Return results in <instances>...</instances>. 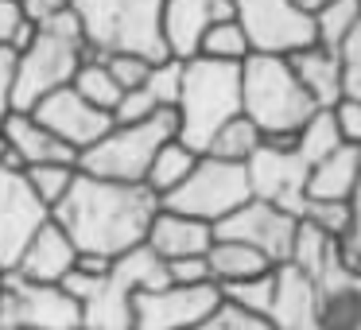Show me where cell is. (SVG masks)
Instances as JSON below:
<instances>
[{
    "label": "cell",
    "mask_w": 361,
    "mask_h": 330,
    "mask_svg": "<svg viewBox=\"0 0 361 330\" xmlns=\"http://www.w3.org/2000/svg\"><path fill=\"white\" fill-rule=\"evenodd\" d=\"M159 206L164 202L144 183H109L78 171L71 195L51 210V218L66 229L78 252L117 260L144 245Z\"/></svg>",
    "instance_id": "obj_1"
},
{
    "label": "cell",
    "mask_w": 361,
    "mask_h": 330,
    "mask_svg": "<svg viewBox=\"0 0 361 330\" xmlns=\"http://www.w3.org/2000/svg\"><path fill=\"white\" fill-rule=\"evenodd\" d=\"M167 264L148 249L125 252L113 260L105 276H86V272H66L63 291L82 307V330H128L133 326V295L148 288H164Z\"/></svg>",
    "instance_id": "obj_2"
},
{
    "label": "cell",
    "mask_w": 361,
    "mask_h": 330,
    "mask_svg": "<svg viewBox=\"0 0 361 330\" xmlns=\"http://www.w3.org/2000/svg\"><path fill=\"white\" fill-rule=\"evenodd\" d=\"M90 59L82 24L74 16V4L47 28H35V39L16 55V78H12V109L32 113L47 94L71 86L78 66Z\"/></svg>",
    "instance_id": "obj_3"
},
{
    "label": "cell",
    "mask_w": 361,
    "mask_h": 330,
    "mask_svg": "<svg viewBox=\"0 0 361 330\" xmlns=\"http://www.w3.org/2000/svg\"><path fill=\"white\" fill-rule=\"evenodd\" d=\"M319 109L303 90L291 59L249 55L241 63V113L264 136H295Z\"/></svg>",
    "instance_id": "obj_4"
},
{
    "label": "cell",
    "mask_w": 361,
    "mask_h": 330,
    "mask_svg": "<svg viewBox=\"0 0 361 330\" xmlns=\"http://www.w3.org/2000/svg\"><path fill=\"white\" fill-rule=\"evenodd\" d=\"M71 4L90 55H144L152 63L167 59L159 35L164 0H71Z\"/></svg>",
    "instance_id": "obj_5"
},
{
    "label": "cell",
    "mask_w": 361,
    "mask_h": 330,
    "mask_svg": "<svg viewBox=\"0 0 361 330\" xmlns=\"http://www.w3.org/2000/svg\"><path fill=\"white\" fill-rule=\"evenodd\" d=\"M179 140L202 156L226 121L241 113V66L214 63V59H190L183 63V86H179Z\"/></svg>",
    "instance_id": "obj_6"
},
{
    "label": "cell",
    "mask_w": 361,
    "mask_h": 330,
    "mask_svg": "<svg viewBox=\"0 0 361 330\" xmlns=\"http://www.w3.org/2000/svg\"><path fill=\"white\" fill-rule=\"evenodd\" d=\"M175 136H179L175 109H159L156 117L140 121V125H113L102 140L90 144L78 156V171L109 183H144L152 156Z\"/></svg>",
    "instance_id": "obj_7"
},
{
    "label": "cell",
    "mask_w": 361,
    "mask_h": 330,
    "mask_svg": "<svg viewBox=\"0 0 361 330\" xmlns=\"http://www.w3.org/2000/svg\"><path fill=\"white\" fill-rule=\"evenodd\" d=\"M249 198H252V187H249L245 164H226V159H214V156H198L187 183L179 190H171L164 198V206L218 226L233 210H241Z\"/></svg>",
    "instance_id": "obj_8"
},
{
    "label": "cell",
    "mask_w": 361,
    "mask_h": 330,
    "mask_svg": "<svg viewBox=\"0 0 361 330\" xmlns=\"http://www.w3.org/2000/svg\"><path fill=\"white\" fill-rule=\"evenodd\" d=\"M0 330H82V307L63 291V283H32L4 272Z\"/></svg>",
    "instance_id": "obj_9"
},
{
    "label": "cell",
    "mask_w": 361,
    "mask_h": 330,
    "mask_svg": "<svg viewBox=\"0 0 361 330\" xmlns=\"http://www.w3.org/2000/svg\"><path fill=\"white\" fill-rule=\"evenodd\" d=\"M295 136H264L260 152L245 164V171H249L252 198L272 202L299 218L307 202V164L295 152Z\"/></svg>",
    "instance_id": "obj_10"
},
{
    "label": "cell",
    "mask_w": 361,
    "mask_h": 330,
    "mask_svg": "<svg viewBox=\"0 0 361 330\" xmlns=\"http://www.w3.org/2000/svg\"><path fill=\"white\" fill-rule=\"evenodd\" d=\"M221 307L218 283H164L133 295V326L128 330H195Z\"/></svg>",
    "instance_id": "obj_11"
},
{
    "label": "cell",
    "mask_w": 361,
    "mask_h": 330,
    "mask_svg": "<svg viewBox=\"0 0 361 330\" xmlns=\"http://www.w3.org/2000/svg\"><path fill=\"white\" fill-rule=\"evenodd\" d=\"M237 24L245 28L252 43V55H283L291 59L295 51L314 43V20L299 12L291 0H233Z\"/></svg>",
    "instance_id": "obj_12"
},
{
    "label": "cell",
    "mask_w": 361,
    "mask_h": 330,
    "mask_svg": "<svg viewBox=\"0 0 361 330\" xmlns=\"http://www.w3.org/2000/svg\"><path fill=\"white\" fill-rule=\"evenodd\" d=\"M218 237H229V241H245L252 249H260L276 268L291 260V245H295L299 233V218L272 202H260V198H249L241 210H233L226 221L214 226Z\"/></svg>",
    "instance_id": "obj_13"
},
{
    "label": "cell",
    "mask_w": 361,
    "mask_h": 330,
    "mask_svg": "<svg viewBox=\"0 0 361 330\" xmlns=\"http://www.w3.org/2000/svg\"><path fill=\"white\" fill-rule=\"evenodd\" d=\"M51 218V210L35 198L24 171L0 167V272H12L24 252V245L35 237V229Z\"/></svg>",
    "instance_id": "obj_14"
},
{
    "label": "cell",
    "mask_w": 361,
    "mask_h": 330,
    "mask_svg": "<svg viewBox=\"0 0 361 330\" xmlns=\"http://www.w3.org/2000/svg\"><path fill=\"white\" fill-rule=\"evenodd\" d=\"M32 117L39 121V125H47L51 133H55L66 148L78 152V156L113 128V113L90 105L74 86H63V90H55V94H47L32 109Z\"/></svg>",
    "instance_id": "obj_15"
},
{
    "label": "cell",
    "mask_w": 361,
    "mask_h": 330,
    "mask_svg": "<svg viewBox=\"0 0 361 330\" xmlns=\"http://www.w3.org/2000/svg\"><path fill=\"white\" fill-rule=\"evenodd\" d=\"M311 330H361V272H353L342 260V241H338L326 272L319 276Z\"/></svg>",
    "instance_id": "obj_16"
},
{
    "label": "cell",
    "mask_w": 361,
    "mask_h": 330,
    "mask_svg": "<svg viewBox=\"0 0 361 330\" xmlns=\"http://www.w3.org/2000/svg\"><path fill=\"white\" fill-rule=\"evenodd\" d=\"M74 264H78L74 241L66 237V229L59 226L55 218H47L39 229H35L32 241L24 245V252H20V260H16L12 272L24 276V280H32V283H63L66 272H74Z\"/></svg>",
    "instance_id": "obj_17"
},
{
    "label": "cell",
    "mask_w": 361,
    "mask_h": 330,
    "mask_svg": "<svg viewBox=\"0 0 361 330\" xmlns=\"http://www.w3.org/2000/svg\"><path fill=\"white\" fill-rule=\"evenodd\" d=\"M214 237L218 233H214L210 221L159 206V214L152 218V226H148L144 245H148V249L167 264V260H183V257H206L210 245H214Z\"/></svg>",
    "instance_id": "obj_18"
},
{
    "label": "cell",
    "mask_w": 361,
    "mask_h": 330,
    "mask_svg": "<svg viewBox=\"0 0 361 330\" xmlns=\"http://www.w3.org/2000/svg\"><path fill=\"white\" fill-rule=\"evenodd\" d=\"M210 24H214L210 0H164L159 35H164L167 59H179V63L198 59V47H202V35Z\"/></svg>",
    "instance_id": "obj_19"
},
{
    "label": "cell",
    "mask_w": 361,
    "mask_h": 330,
    "mask_svg": "<svg viewBox=\"0 0 361 330\" xmlns=\"http://www.w3.org/2000/svg\"><path fill=\"white\" fill-rule=\"evenodd\" d=\"M314 299H319V280L299 272L295 264H280L276 268V291H272L268 326L272 330H311Z\"/></svg>",
    "instance_id": "obj_20"
},
{
    "label": "cell",
    "mask_w": 361,
    "mask_h": 330,
    "mask_svg": "<svg viewBox=\"0 0 361 330\" xmlns=\"http://www.w3.org/2000/svg\"><path fill=\"white\" fill-rule=\"evenodd\" d=\"M0 133H4L8 148L16 152V159L24 167H32V164H78V152L66 148V144L59 140L47 125H39L32 113L12 109Z\"/></svg>",
    "instance_id": "obj_21"
},
{
    "label": "cell",
    "mask_w": 361,
    "mask_h": 330,
    "mask_svg": "<svg viewBox=\"0 0 361 330\" xmlns=\"http://www.w3.org/2000/svg\"><path fill=\"white\" fill-rule=\"evenodd\" d=\"M361 179V148L338 144L330 156L307 167V202H350Z\"/></svg>",
    "instance_id": "obj_22"
},
{
    "label": "cell",
    "mask_w": 361,
    "mask_h": 330,
    "mask_svg": "<svg viewBox=\"0 0 361 330\" xmlns=\"http://www.w3.org/2000/svg\"><path fill=\"white\" fill-rule=\"evenodd\" d=\"M291 66H295L299 82H303V90L314 97V105H319V109H334V105L345 97L342 55H334V51L311 43V47H303V51H295V55H291Z\"/></svg>",
    "instance_id": "obj_23"
},
{
    "label": "cell",
    "mask_w": 361,
    "mask_h": 330,
    "mask_svg": "<svg viewBox=\"0 0 361 330\" xmlns=\"http://www.w3.org/2000/svg\"><path fill=\"white\" fill-rule=\"evenodd\" d=\"M206 264H210V280L218 288L257 280V276H268L276 268L260 249H252L245 241H229V237H214L210 252H206Z\"/></svg>",
    "instance_id": "obj_24"
},
{
    "label": "cell",
    "mask_w": 361,
    "mask_h": 330,
    "mask_svg": "<svg viewBox=\"0 0 361 330\" xmlns=\"http://www.w3.org/2000/svg\"><path fill=\"white\" fill-rule=\"evenodd\" d=\"M195 164H198V152L175 136V140H167L164 148L152 156V167H148V175H144V187L164 202L171 190H179L183 183H187V175L195 171Z\"/></svg>",
    "instance_id": "obj_25"
},
{
    "label": "cell",
    "mask_w": 361,
    "mask_h": 330,
    "mask_svg": "<svg viewBox=\"0 0 361 330\" xmlns=\"http://www.w3.org/2000/svg\"><path fill=\"white\" fill-rule=\"evenodd\" d=\"M260 144H264V133H260L245 113H237L233 121H226V125L214 133V140L206 144L202 156L226 159V164H249V159L260 152Z\"/></svg>",
    "instance_id": "obj_26"
},
{
    "label": "cell",
    "mask_w": 361,
    "mask_h": 330,
    "mask_svg": "<svg viewBox=\"0 0 361 330\" xmlns=\"http://www.w3.org/2000/svg\"><path fill=\"white\" fill-rule=\"evenodd\" d=\"M357 24H361V0H330L326 8L314 16V43L342 55L345 43L357 32Z\"/></svg>",
    "instance_id": "obj_27"
},
{
    "label": "cell",
    "mask_w": 361,
    "mask_h": 330,
    "mask_svg": "<svg viewBox=\"0 0 361 330\" xmlns=\"http://www.w3.org/2000/svg\"><path fill=\"white\" fill-rule=\"evenodd\" d=\"M202 59H214V63H233L241 66L245 59L252 55V43L245 35V28L237 20H221V24H210L202 35V47H198Z\"/></svg>",
    "instance_id": "obj_28"
},
{
    "label": "cell",
    "mask_w": 361,
    "mask_h": 330,
    "mask_svg": "<svg viewBox=\"0 0 361 330\" xmlns=\"http://www.w3.org/2000/svg\"><path fill=\"white\" fill-rule=\"evenodd\" d=\"M24 179L35 190V198L47 210H55L71 195L74 179H78V164H32V167H24Z\"/></svg>",
    "instance_id": "obj_29"
},
{
    "label": "cell",
    "mask_w": 361,
    "mask_h": 330,
    "mask_svg": "<svg viewBox=\"0 0 361 330\" xmlns=\"http://www.w3.org/2000/svg\"><path fill=\"white\" fill-rule=\"evenodd\" d=\"M74 90H78L82 97H86L90 105H97V109H105V113H113L117 109V102H121V94L125 90L113 82V74H109V66L102 63V59H94L90 55L86 63L78 66V74H74V82H71Z\"/></svg>",
    "instance_id": "obj_30"
},
{
    "label": "cell",
    "mask_w": 361,
    "mask_h": 330,
    "mask_svg": "<svg viewBox=\"0 0 361 330\" xmlns=\"http://www.w3.org/2000/svg\"><path fill=\"white\" fill-rule=\"evenodd\" d=\"M338 144H342V133H338L334 113H330V109H314L311 121H307V125L299 128V136H295V152L303 156L307 167L319 164L322 156H330Z\"/></svg>",
    "instance_id": "obj_31"
},
{
    "label": "cell",
    "mask_w": 361,
    "mask_h": 330,
    "mask_svg": "<svg viewBox=\"0 0 361 330\" xmlns=\"http://www.w3.org/2000/svg\"><path fill=\"white\" fill-rule=\"evenodd\" d=\"M272 291H276V268L268 276H257V280H245V283H229L221 288V299L237 311H249L257 319L268 322V311H272Z\"/></svg>",
    "instance_id": "obj_32"
},
{
    "label": "cell",
    "mask_w": 361,
    "mask_h": 330,
    "mask_svg": "<svg viewBox=\"0 0 361 330\" xmlns=\"http://www.w3.org/2000/svg\"><path fill=\"white\" fill-rule=\"evenodd\" d=\"M299 218L334 241H345V233H350V202H303Z\"/></svg>",
    "instance_id": "obj_33"
},
{
    "label": "cell",
    "mask_w": 361,
    "mask_h": 330,
    "mask_svg": "<svg viewBox=\"0 0 361 330\" xmlns=\"http://www.w3.org/2000/svg\"><path fill=\"white\" fill-rule=\"evenodd\" d=\"M179 86H183V63L179 59H164V63H156L152 74H148V82H144V90H148L164 109H175V102H179Z\"/></svg>",
    "instance_id": "obj_34"
},
{
    "label": "cell",
    "mask_w": 361,
    "mask_h": 330,
    "mask_svg": "<svg viewBox=\"0 0 361 330\" xmlns=\"http://www.w3.org/2000/svg\"><path fill=\"white\" fill-rule=\"evenodd\" d=\"M32 39H35V28L24 20L20 0H0V47H8L20 55Z\"/></svg>",
    "instance_id": "obj_35"
},
{
    "label": "cell",
    "mask_w": 361,
    "mask_h": 330,
    "mask_svg": "<svg viewBox=\"0 0 361 330\" xmlns=\"http://www.w3.org/2000/svg\"><path fill=\"white\" fill-rule=\"evenodd\" d=\"M97 59V55H94ZM105 66H109V74H113V82H117L121 90H140L144 82H148V74H152V59H144V55H105L102 59Z\"/></svg>",
    "instance_id": "obj_36"
},
{
    "label": "cell",
    "mask_w": 361,
    "mask_h": 330,
    "mask_svg": "<svg viewBox=\"0 0 361 330\" xmlns=\"http://www.w3.org/2000/svg\"><path fill=\"white\" fill-rule=\"evenodd\" d=\"M159 109H164V105H159L144 86L140 90H128V94H121L117 109H113V125H140V121L156 117Z\"/></svg>",
    "instance_id": "obj_37"
},
{
    "label": "cell",
    "mask_w": 361,
    "mask_h": 330,
    "mask_svg": "<svg viewBox=\"0 0 361 330\" xmlns=\"http://www.w3.org/2000/svg\"><path fill=\"white\" fill-rule=\"evenodd\" d=\"M195 330H272V326H268L264 319H257V314L237 311V307H229L226 299H221L218 311H214L202 326H195Z\"/></svg>",
    "instance_id": "obj_38"
},
{
    "label": "cell",
    "mask_w": 361,
    "mask_h": 330,
    "mask_svg": "<svg viewBox=\"0 0 361 330\" xmlns=\"http://www.w3.org/2000/svg\"><path fill=\"white\" fill-rule=\"evenodd\" d=\"M342 260L353 272H361V179L350 195V233H345V241H342Z\"/></svg>",
    "instance_id": "obj_39"
},
{
    "label": "cell",
    "mask_w": 361,
    "mask_h": 330,
    "mask_svg": "<svg viewBox=\"0 0 361 330\" xmlns=\"http://www.w3.org/2000/svg\"><path fill=\"white\" fill-rule=\"evenodd\" d=\"M330 113H334V125H338V133H342V144H357L361 148V97L345 94Z\"/></svg>",
    "instance_id": "obj_40"
},
{
    "label": "cell",
    "mask_w": 361,
    "mask_h": 330,
    "mask_svg": "<svg viewBox=\"0 0 361 330\" xmlns=\"http://www.w3.org/2000/svg\"><path fill=\"white\" fill-rule=\"evenodd\" d=\"M167 280L183 283V288H198V283H214L210 280V264L206 257H183V260H167Z\"/></svg>",
    "instance_id": "obj_41"
},
{
    "label": "cell",
    "mask_w": 361,
    "mask_h": 330,
    "mask_svg": "<svg viewBox=\"0 0 361 330\" xmlns=\"http://www.w3.org/2000/svg\"><path fill=\"white\" fill-rule=\"evenodd\" d=\"M342 71H345V94L361 97V24H357L353 39L345 43V51H342Z\"/></svg>",
    "instance_id": "obj_42"
},
{
    "label": "cell",
    "mask_w": 361,
    "mask_h": 330,
    "mask_svg": "<svg viewBox=\"0 0 361 330\" xmlns=\"http://www.w3.org/2000/svg\"><path fill=\"white\" fill-rule=\"evenodd\" d=\"M20 8H24V20L32 28H47L51 20H59L71 8V0H20Z\"/></svg>",
    "instance_id": "obj_43"
},
{
    "label": "cell",
    "mask_w": 361,
    "mask_h": 330,
    "mask_svg": "<svg viewBox=\"0 0 361 330\" xmlns=\"http://www.w3.org/2000/svg\"><path fill=\"white\" fill-rule=\"evenodd\" d=\"M12 78H16V51L0 47V128L12 113Z\"/></svg>",
    "instance_id": "obj_44"
},
{
    "label": "cell",
    "mask_w": 361,
    "mask_h": 330,
    "mask_svg": "<svg viewBox=\"0 0 361 330\" xmlns=\"http://www.w3.org/2000/svg\"><path fill=\"white\" fill-rule=\"evenodd\" d=\"M78 272H86V276H105L113 268V260L109 257H97V252H78Z\"/></svg>",
    "instance_id": "obj_45"
},
{
    "label": "cell",
    "mask_w": 361,
    "mask_h": 330,
    "mask_svg": "<svg viewBox=\"0 0 361 330\" xmlns=\"http://www.w3.org/2000/svg\"><path fill=\"white\" fill-rule=\"evenodd\" d=\"M291 4H295L299 12H307V16L314 20V16H319V12H322V8H326V4H330V0H291Z\"/></svg>",
    "instance_id": "obj_46"
},
{
    "label": "cell",
    "mask_w": 361,
    "mask_h": 330,
    "mask_svg": "<svg viewBox=\"0 0 361 330\" xmlns=\"http://www.w3.org/2000/svg\"><path fill=\"white\" fill-rule=\"evenodd\" d=\"M0 280H4V272H0Z\"/></svg>",
    "instance_id": "obj_47"
}]
</instances>
